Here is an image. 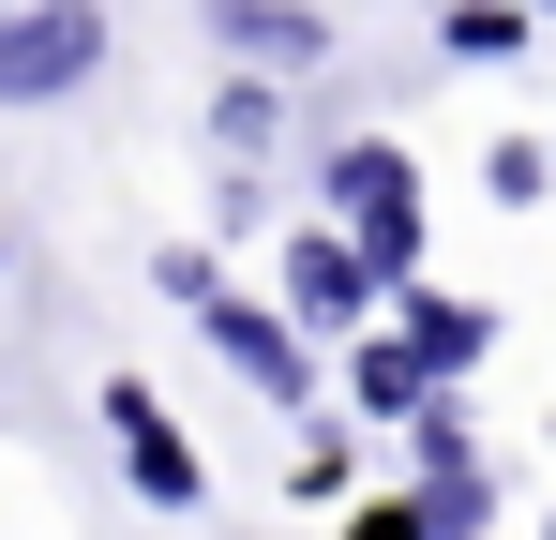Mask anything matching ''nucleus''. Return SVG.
I'll return each instance as SVG.
<instances>
[{
    "instance_id": "20e7f679",
    "label": "nucleus",
    "mask_w": 556,
    "mask_h": 540,
    "mask_svg": "<svg viewBox=\"0 0 556 540\" xmlns=\"http://www.w3.org/2000/svg\"><path fill=\"white\" fill-rule=\"evenodd\" d=\"M211 346L241 360V375H256L271 406H301V390H316V346H301L286 316H256V300H226V285H211Z\"/></svg>"
},
{
    "instance_id": "f257e3e1",
    "label": "nucleus",
    "mask_w": 556,
    "mask_h": 540,
    "mask_svg": "<svg viewBox=\"0 0 556 540\" xmlns=\"http://www.w3.org/2000/svg\"><path fill=\"white\" fill-rule=\"evenodd\" d=\"M331 195H346V210H362V241H346V256L376 270V285H391V270L421 256V180H406V151H331Z\"/></svg>"
},
{
    "instance_id": "39448f33",
    "label": "nucleus",
    "mask_w": 556,
    "mask_h": 540,
    "mask_svg": "<svg viewBox=\"0 0 556 540\" xmlns=\"http://www.w3.org/2000/svg\"><path fill=\"white\" fill-rule=\"evenodd\" d=\"M362 300H376V270L346 241H301L286 256V331H362Z\"/></svg>"
},
{
    "instance_id": "6e6552de",
    "label": "nucleus",
    "mask_w": 556,
    "mask_h": 540,
    "mask_svg": "<svg viewBox=\"0 0 556 540\" xmlns=\"http://www.w3.org/2000/svg\"><path fill=\"white\" fill-rule=\"evenodd\" d=\"M241 61H316V15H226Z\"/></svg>"
},
{
    "instance_id": "423d86ee",
    "label": "nucleus",
    "mask_w": 556,
    "mask_h": 540,
    "mask_svg": "<svg viewBox=\"0 0 556 540\" xmlns=\"http://www.w3.org/2000/svg\"><path fill=\"white\" fill-rule=\"evenodd\" d=\"M481 346H496V316H481V300H406V331H391V360H406L421 390H437V375H466Z\"/></svg>"
},
{
    "instance_id": "7ed1b4c3",
    "label": "nucleus",
    "mask_w": 556,
    "mask_h": 540,
    "mask_svg": "<svg viewBox=\"0 0 556 540\" xmlns=\"http://www.w3.org/2000/svg\"><path fill=\"white\" fill-rule=\"evenodd\" d=\"M105 436H121V465H136V496H166V511L195 496V450H181V421H166V406H151L136 375H105Z\"/></svg>"
},
{
    "instance_id": "0eeeda50",
    "label": "nucleus",
    "mask_w": 556,
    "mask_h": 540,
    "mask_svg": "<svg viewBox=\"0 0 556 540\" xmlns=\"http://www.w3.org/2000/svg\"><path fill=\"white\" fill-rule=\"evenodd\" d=\"M421 526H481V450L452 421H421Z\"/></svg>"
},
{
    "instance_id": "f03ea898",
    "label": "nucleus",
    "mask_w": 556,
    "mask_h": 540,
    "mask_svg": "<svg viewBox=\"0 0 556 540\" xmlns=\"http://www.w3.org/2000/svg\"><path fill=\"white\" fill-rule=\"evenodd\" d=\"M105 76V15H0V105H61Z\"/></svg>"
},
{
    "instance_id": "1a4fd4ad",
    "label": "nucleus",
    "mask_w": 556,
    "mask_h": 540,
    "mask_svg": "<svg viewBox=\"0 0 556 540\" xmlns=\"http://www.w3.org/2000/svg\"><path fill=\"white\" fill-rule=\"evenodd\" d=\"M346 540H421V511H406V496H391V511H362V526Z\"/></svg>"
}]
</instances>
